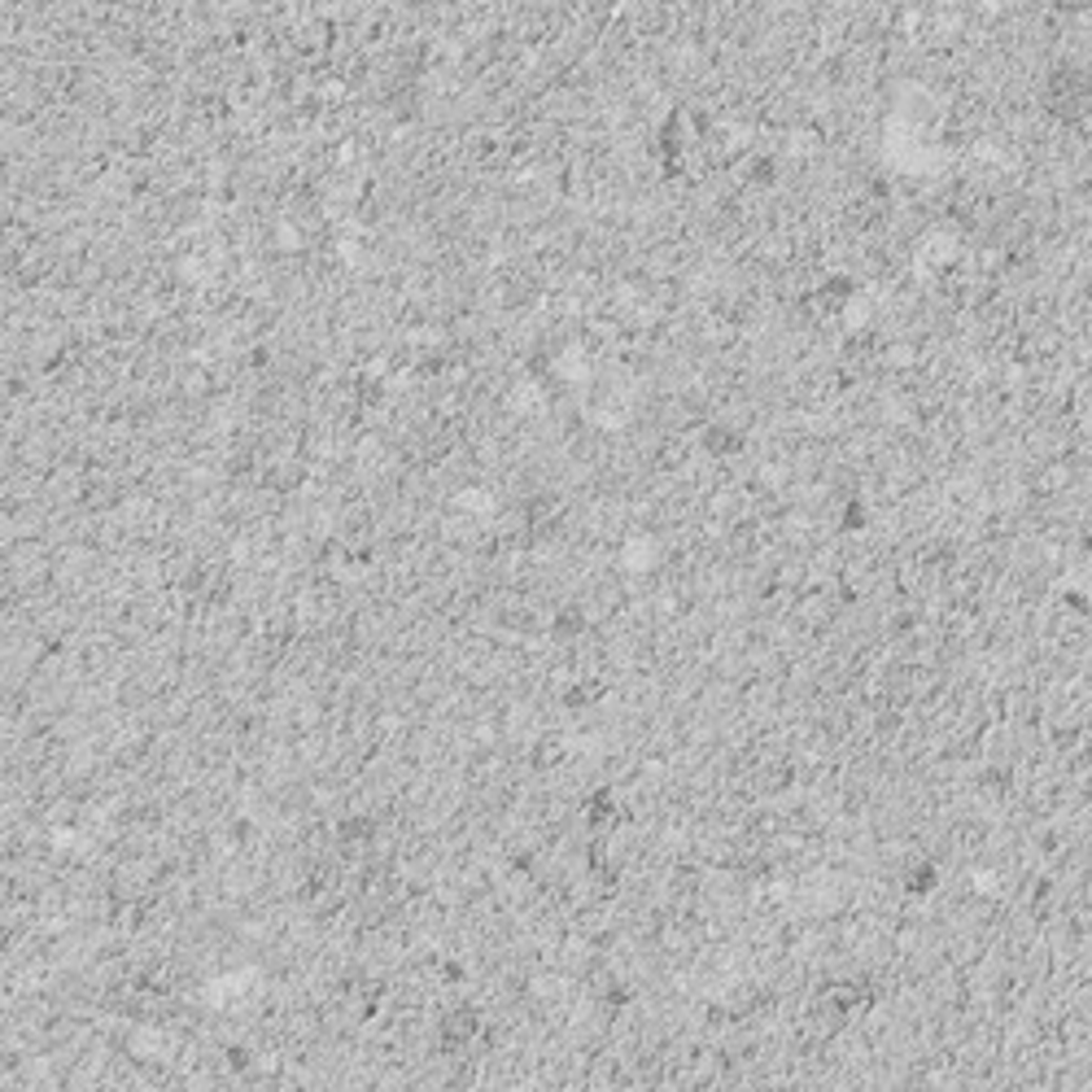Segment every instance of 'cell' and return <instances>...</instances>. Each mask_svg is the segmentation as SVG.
<instances>
[{
  "instance_id": "6da1fadb",
  "label": "cell",
  "mask_w": 1092,
  "mask_h": 1092,
  "mask_svg": "<svg viewBox=\"0 0 1092 1092\" xmlns=\"http://www.w3.org/2000/svg\"><path fill=\"white\" fill-rule=\"evenodd\" d=\"M1049 105L1067 118V123H1075V118H1084L1092 110V83L1079 71H1057L1053 83H1049Z\"/></svg>"
}]
</instances>
